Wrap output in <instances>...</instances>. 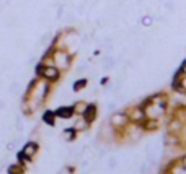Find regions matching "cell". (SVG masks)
I'll use <instances>...</instances> for the list:
<instances>
[{"mask_svg": "<svg viewBox=\"0 0 186 174\" xmlns=\"http://www.w3.org/2000/svg\"><path fill=\"white\" fill-rule=\"evenodd\" d=\"M44 75L47 78H56V77H57V70H56V68H46Z\"/></svg>", "mask_w": 186, "mask_h": 174, "instance_id": "6da1fadb", "label": "cell"}, {"mask_svg": "<svg viewBox=\"0 0 186 174\" xmlns=\"http://www.w3.org/2000/svg\"><path fill=\"white\" fill-rule=\"evenodd\" d=\"M113 122H114V124L118 125L119 122H124V117H123V116H116L114 119H113Z\"/></svg>", "mask_w": 186, "mask_h": 174, "instance_id": "7a4b0ae2", "label": "cell"}, {"mask_svg": "<svg viewBox=\"0 0 186 174\" xmlns=\"http://www.w3.org/2000/svg\"><path fill=\"white\" fill-rule=\"evenodd\" d=\"M185 166H186V158H185Z\"/></svg>", "mask_w": 186, "mask_h": 174, "instance_id": "3957f363", "label": "cell"}]
</instances>
